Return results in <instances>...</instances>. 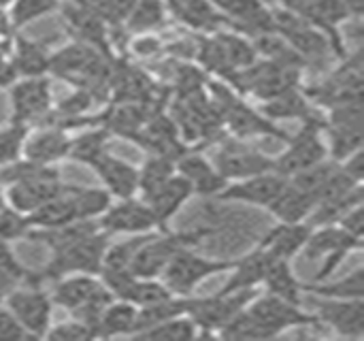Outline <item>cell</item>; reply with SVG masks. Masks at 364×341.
<instances>
[{
  "mask_svg": "<svg viewBox=\"0 0 364 341\" xmlns=\"http://www.w3.org/2000/svg\"><path fill=\"white\" fill-rule=\"evenodd\" d=\"M107 246H109V235L102 233L100 229L90 235H83L73 243L53 250L49 265L43 269V273H30L28 284L36 286L45 280H60L70 273H87V276L100 273Z\"/></svg>",
  "mask_w": 364,
  "mask_h": 341,
  "instance_id": "cell-1",
  "label": "cell"
},
{
  "mask_svg": "<svg viewBox=\"0 0 364 341\" xmlns=\"http://www.w3.org/2000/svg\"><path fill=\"white\" fill-rule=\"evenodd\" d=\"M55 282L58 284L51 295V303L66 308L68 312L75 314V320H81L96 331V322L102 310L113 301V295L109 293V288L87 273L73 276V278L64 276V280L60 278Z\"/></svg>",
  "mask_w": 364,
  "mask_h": 341,
  "instance_id": "cell-2",
  "label": "cell"
},
{
  "mask_svg": "<svg viewBox=\"0 0 364 341\" xmlns=\"http://www.w3.org/2000/svg\"><path fill=\"white\" fill-rule=\"evenodd\" d=\"M205 235H207L205 229L177 233V235H149V239L134 252L128 271L139 280H154L162 276L164 267L179 250L196 246L200 239H205Z\"/></svg>",
  "mask_w": 364,
  "mask_h": 341,
  "instance_id": "cell-3",
  "label": "cell"
},
{
  "mask_svg": "<svg viewBox=\"0 0 364 341\" xmlns=\"http://www.w3.org/2000/svg\"><path fill=\"white\" fill-rule=\"evenodd\" d=\"M211 90V103L215 105L222 122L230 126V130L237 137H254V135H273L282 141H288L290 137L279 130L271 120H264L260 113H256L252 107H247L243 100H239L224 83H209Z\"/></svg>",
  "mask_w": 364,
  "mask_h": 341,
  "instance_id": "cell-4",
  "label": "cell"
},
{
  "mask_svg": "<svg viewBox=\"0 0 364 341\" xmlns=\"http://www.w3.org/2000/svg\"><path fill=\"white\" fill-rule=\"evenodd\" d=\"M235 265H237V261H207V258L190 252V248H183L164 267V271H162L164 286L173 295L188 297L207 278L224 273V271H232Z\"/></svg>",
  "mask_w": 364,
  "mask_h": 341,
  "instance_id": "cell-5",
  "label": "cell"
},
{
  "mask_svg": "<svg viewBox=\"0 0 364 341\" xmlns=\"http://www.w3.org/2000/svg\"><path fill=\"white\" fill-rule=\"evenodd\" d=\"M363 239L352 237L341 226L324 224V226H320V231H316V233L311 231L309 239L303 246V252L309 261H316V258L324 261L322 269L314 278V284L326 282L335 273V269L346 261V256L354 250H363Z\"/></svg>",
  "mask_w": 364,
  "mask_h": 341,
  "instance_id": "cell-6",
  "label": "cell"
},
{
  "mask_svg": "<svg viewBox=\"0 0 364 341\" xmlns=\"http://www.w3.org/2000/svg\"><path fill=\"white\" fill-rule=\"evenodd\" d=\"M320 128H322L320 120L307 117L305 126L296 132V137H290L286 141L288 149L279 158H275L273 171L290 179L292 175L326 160V145L320 139Z\"/></svg>",
  "mask_w": 364,
  "mask_h": 341,
  "instance_id": "cell-7",
  "label": "cell"
},
{
  "mask_svg": "<svg viewBox=\"0 0 364 341\" xmlns=\"http://www.w3.org/2000/svg\"><path fill=\"white\" fill-rule=\"evenodd\" d=\"M258 297V293L254 288L247 290H239V293H230V295H213L207 299H192L188 316L194 320L196 329H203L205 337H211L213 331H220L235 314H239L241 310H245L254 299Z\"/></svg>",
  "mask_w": 364,
  "mask_h": 341,
  "instance_id": "cell-8",
  "label": "cell"
},
{
  "mask_svg": "<svg viewBox=\"0 0 364 341\" xmlns=\"http://www.w3.org/2000/svg\"><path fill=\"white\" fill-rule=\"evenodd\" d=\"M4 303L15 320L23 327V331L32 337H45L51 327V297H47L41 288L32 286L26 290L13 288L4 295Z\"/></svg>",
  "mask_w": 364,
  "mask_h": 341,
  "instance_id": "cell-9",
  "label": "cell"
},
{
  "mask_svg": "<svg viewBox=\"0 0 364 341\" xmlns=\"http://www.w3.org/2000/svg\"><path fill=\"white\" fill-rule=\"evenodd\" d=\"M326 130L331 135V152L337 162L363 149V100L333 107Z\"/></svg>",
  "mask_w": 364,
  "mask_h": 341,
  "instance_id": "cell-10",
  "label": "cell"
},
{
  "mask_svg": "<svg viewBox=\"0 0 364 341\" xmlns=\"http://www.w3.org/2000/svg\"><path fill=\"white\" fill-rule=\"evenodd\" d=\"M247 312L269 331L271 337H277L292 327L320 325L314 314H305V312H301V305H292L275 295L254 299V303L247 308Z\"/></svg>",
  "mask_w": 364,
  "mask_h": 341,
  "instance_id": "cell-11",
  "label": "cell"
},
{
  "mask_svg": "<svg viewBox=\"0 0 364 341\" xmlns=\"http://www.w3.org/2000/svg\"><path fill=\"white\" fill-rule=\"evenodd\" d=\"M275 169V158H269L239 141H226L215 154V171L228 179H247Z\"/></svg>",
  "mask_w": 364,
  "mask_h": 341,
  "instance_id": "cell-12",
  "label": "cell"
},
{
  "mask_svg": "<svg viewBox=\"0 0 364 341\" xmlns=\"http://www.w3.org/2000/svg\"><path fill=\"white\" fill-rule=\"evenodd\" d=\"M98 229L107 235H143L149 233L158 226V220L149 205L145 201H134V199H122L119 205L109 207L98 222Z\"/></svg>",
  "mask_w": 364,
  "mask_h": 341,
  "instance_id": "cell-13",
  "label": "cell"
},
{
  "mask_svg": "<svg viewBox=\"0 0 364 341\" xmlns=\"http://www.w3.org/2000/svg\"><path fill=\"white\" fill-rule=\"evenodd\" d=\"M51 107V85L41 77H21L11 88V122H30L45 115Z\"/></svg>",
  "mask_w": 364,
  "mask_h": 341,
  "instance_id": "cell-14",
  "label": "cell"
},
{
  "mask_svg": "<svg viewBox=\"0 0 364 341\" xmlns=\"http://www.w3.org/2000/svg\"><path fill=\"white\" fill-rule=\"evenodd\" d=\"M307 94L331 109L337 105L363 100V56L356 53L354 58H350L348 64L333 79H328L318 90H309Z\"/></svg>",
  "mask_w": 364,
  "mask_h": 341,
  "instance_id": "cell-15",
  "label": "cell"
},
{
  "mask_svg": "<svg viewBox=\"0 0 364 341\" xmlns=\"http://www.w3.org/2000/svg\"><path fill=\"white\" fill-rule=\"evenodd\" d=\"M288 177L279 175L277 171H267L247 179H239L232 186H224V190L218 194L222 201H239L256 207H269L277 194L286 188Z\"/></svg>",
  "mask_w": 364,
  "mask_h": 341,
  "instance_id": "cell-16",
  "label": "cell"
},
{
  "mask_svg": "<svg viewBox=\"0 0 364 341\" xmlns=\"http://www.w3.org/2000/svg\"><path fill=\"white\" fill-rule=\"evenodd\" d=\"M318 322L328 325L343 337H364V299H328L318 305Z\"/></svg>",
  "mask_w": 364,
  "mask_h": 341,
  "instance_id": "cell-17",
  "label": "cell"
},
{
  "mask_svg": "<svg viewBox=\"0 0 364 341\" xmlns=\"http://www.w3.org/2000/svg\"><path fill=\"white\" fill-rule=\"evenodd\" d=\"M90 167H94L111 196H117L122 201L132 199L139 192V171L130 162H124L105 152Z\"/></svg>",
  "mask_w": 364,
  "mask_h": 341,
  "instance_id": "cell-18",
  "label": "cell"
},
{
  "mask_svg": "<svg viewBox=\"0 0 364 341\" xmlns=\"http://www.w3.org/2000/svg\"><path fill=\"white\" fill-rule=\"evenodd\" d=\"M194 194L190 182L186 177H181L179 173L173 175L168 182H164L160 188H156L151 194H147L143 201L149 205V209L154 211L160 231L166 233V222L183 207V203Z\"/></svg>",
  "mask_w": 364,
  "mask_h": 341,
  "instance_id": "cell-19",
  "label": "cell"
},
{
  "mask_svg": "<svg viewBox=\"0 0 364 341\" xmlns=\"http://www.w3.org/2000/svg\"><path fill=\"white\" fill-rule=\"evenodd\" d=\"M62 15H64V21L68 26V30L73 34L79 36L77 43H85L102 53H107V23L105 19L94 13L92 9H85L81 4H64L62 6Z\"/></svg>",
  "mask_w": 364,
  "mask_h": 341,
  "instance_id": "cell-20",
  "label": "cell"
},
{
  "mask_svg": "<svg viewBox=\"0 0 364 341\" xmlns=\"http://www.w3.org/2000/svg\"><path fill=\"white\" fill-rule=\"evenodd\" d=\"M311 231L314 229L305 222H282L262 237L258 248L269 252L275 261H292V256L303 250Z\"/></svg>",
  "mask_w": 364,
  "mask_h": 341,
  "instance_id": "cell-21",
  "label": "cell"
},
{
  "mask_svg": "<svg viewBox=\"0 0 364 341\" xmlns=\"http://www.w3.org/2000/svg\"><path fill=\"white\" fill-rule=\"evenodd\" d=\"M175 169L179 171L181 177H186L190 182L194 194H200V196H218L224 190V186H226V179L200 154L186 152L175 162Z\"/></svg>",
  "mask_w": 364,
  "mask_h": 341,
  "instance_id": "cell-22",
  "label": "cell"
},
{
  "mask_svg": "<svg viewBox=\"0 0 364 341\" xmlns=\"http://www.w3.org/2000/svg\"><path fill=\"white\" fill-rule=\"evenodd\" d=\"M273 256L269 252H264L262 248H256L252 254H247L245 258L237 261V265L232 267V278L222 286L220 295H230V293H239V290H247V288H256L258 284L264 282L267 271L273 265Z\"/></svg>",
  "mask_w": 364,
  "mask_h": 341,
  "instance_id": "cell-23",
  "label": "cell"
},
{
  "mask_svg": "<svg viewBox=\"0 0 364 341\" xmlns=\"http://www.w3.org/2000/svg\"><path fill=\"white\" fill-rule=\"evenodd\" d=\"M70 137L62 128H45L38 135L26 139L21 154L28 162L34 164H53L55 160H62L68 156Z\"/></svg>",
  "mask_w": 364,
  "mask_h": 341,
  "instance_id": "cell-24",
  "label": "cell"
},
{
  "mask_svg": "<svg viewBox=\"0 0 364 341\" xmlns=\"http://www.w3.org/2000/svg\"><path fill=\"white\" fill-rule=\"evenodd\" d=\"M316 201L309 192L296 188L294 184H286V188L277 194V199L269 205V211L282 220V222H303L309 218V214L314 211Z\"/></svg>",
  "mask_w": 364,
  "mask_h": 341,
  "instance_id": "cell-25",
  "label": "cell"
},
{
  "mask_svg": "<svg viewBox=\"0 0 364 341\" xmlns=\"http://www.w3.org/2000/svg\"><path fill=\"white\" fill-rule=\"evenodd\" d=\"M23 222L28 229H58L70 222H77V214L75 207L66 194V186L64 192L43 205H38L34 211L23 216Z\"/></svg>",
  "mask_w": 364,
  "mask_h": 341,
  "instance_id": "cell-26",
  "label": "cell"
},
{
  "mask_svg": "<svg viewBox=\"0 0 364 341\" xmlns=\"http://www.w3.org/2000/svg\"><path fill=\"white\" fill-rule=\"evenodd\" d=\"M136 312L139 308L113 299L100 314L96 322V335L98 337H117V335H132L134 333V322H136Z\"/></svg>",
  "mask_w": 364,
  "mask_h": 341,
  "instance_id": "cell-27",
  "label": "cell"
},
{
  "mask_svg": "<svg viewBox=\"0 0 364 341\" xmlns=\"http://www.w3.org/2000/svg\"><path fill=\"white\" fill-rule=\"evenodd\" d=\"M11 62L19 77H41L49 70L47 49L43 45L21 38V36L15 41V53H13Z\"/></svg>",
  "mask_w": 364,
  "mask_h": 341,
  "instance_id": "cell-28",
  "label": "cell"
},
{
  "mask_svg": "<svg viewBox=\"0 0 364 341\" xmlns=\"http://www.w3.org/2000/svg\"><path fill=\"white\" fill-rule=\"evenodd\" d=\"M262 284H267L269 295H275V297H279L292 305H301L303 284L294 278L290 261H273Z\"/></svg>",
  "mask_w": 364,
  "mask_h": 341,
  "instance_id": "cell-29",
  "label": "cell"
},
{
  "mask_svg": "<svg viewBox=\"0 0 364 341\" xmlns=\"http://www.w3.org/2000/svg\"><path fill=\"white\" fill-rule=\"evenodd\" d=\"M66 194L75 207L77 220H94L100 218L111 207V194L109 190L100 188H79V186H66Z\"/></svg>",
  "mask_w": 364,
  "mask_h": 341,
  "instance_id": "cell-30",
  "label": "cell"
},
{
  "mask_svg": "<svg viewBox=\"0 0 364 341\" xmlns=\"http://www.w3.org/2000/svg\"><path fill=\"white\" fill-rule=\"evenodd\" d=\"M105 126L111 135H122L132 139L145 124V115L136 103H115L105 115Z\"/></svg>",
  "mask_w": 364,
  "mask_h": 341,
  "instance_id": "cell-31",
  "label": "cell"
},
{
  "mask_svg": "<svg viewBox=\"0 0 364 341\" xmlns=\"http://www.w3.org/2000/svg\"><path fill=\"white\" fill-rule=\"evenodd\" d=\"M134 337L154 341H190L198 337V333H196V325L190 316H175V318L158 322L145 331H139Z\"/></svg>",
  "mask_w": 364,
  "mask_h": 341,
  "instance_id": "cell-32",
  "label": "cell"
},
{
  "mask_svg": "<svg viewBox=\"0 0 364 341\" xmlns=\"http://www.w3.org/2000/svg\"><path fill=\"white\" fill-rule=\"evenodd\" d=\"M109 137H111V132L107 128H96V130L85 132L77 139H70L68 158H73L81 164H92L100 154L107 152Z\"/></svg>",
  "mask_w": 364,
  "mask_h": 341,
  "instance_id": "cell-33",
  "label": "cell"
},
{
  "mask_svg": "<svg viewBox=\"0 0 364 341\" xmlns=\"http://www.w3.org/2000/svg\"><path fill=\"white\" fill-rule=\"evenodd\" d=\"M175 13L194 28H215L226 17L218 15L211 0H175Z\"/></svg>",
  "mask_w": 364,
  "mask_h": 341,
  "instance_id": "cell-34",
  "label": "cell"
},
{
  "mask_svg": "<svg viewBox=\"0 0 364 341\" xmlns=\"http://www.w3.org/2000/svg\"><path fill=\"white\" fill-rule=\"evenodd\" d=\"M262 113L269 115L271 122L273 120H286V117H303V120L311 117V109H309L305 96L299 94L296 90H288V92L271 98L264 105Z\"/></svg>",
  "mask_w": 364,
  "mask_h": 341,
  "instance_id": "cell-35",
  "label": "cell"
},
{
  "mask_svg": "<svg viewBox=\"0 0 364 341\" xmlns=\"http://www.w3.org/2000/svg\"><path fill=\"white\" fill-rule=\"evenodd\" d=\"M303 290L322 295L326 299H364V267H358L350 278H343L337 284H305Z\"/></svg>",
  "mask_w": 364,
  "mask_h": 341,
  "instance_id": "cell-36",
  "label": "cell"
},
{
  "mask_svg": "<svg viewBox=\"0 0 364 341\" xmlns=\"http://www.w3.org/2000/svg\"><path fill=\"white\" fill-rule=\"evenodd\" d=\"M175 175V162L164 156H151L139 171V190L143 192V199L151 194L156 188H160L164 182H168Z\"/></svg>",
  "mask_w": 364,
  "mask_h": 341,
  "instance_id": "cell-37",
  "label": "cell"
},
{
  "mask_svg": "<svg viewBox=\"0 0 364 341\" xmlns=\"http://www.w3.org/2000/svg\"><path fill=\"white\" fill-rule=\"evenodd\" d=\"M164 21V4L162 0H136L130 17L126 19V28L130 32H147L158 28Z\"/></svg>",
  "mask_w": 364,
  "mask_h": 341,
  "instance_id": "cell-38",
  "label": "cell"
},
{
  "mask_svg": "<svg viewBox=\"0 0 364 341\" xmlns=\"http://www.w3.org/2000/svg\"><path fill=\"white\" fill-rule=\"evenodd\" d=\"M215 41L220 43L232 70L247 68L256 62V47L252 43H247L245 38H241L237 34H218Z\"/></svg>",
  "mask_w": 364,
  "mask_h": 341,
  "instance_id": "cell-39",
  "label": "cell"
},
{
  "mask_svg": "<svg viewBox=\"0 0 364 341\" xmlns=\"http://www.w3.org/2000/svg\"><path fill=\"white\" fill-rule=\"evenodd\" d=\"M28 139V124L11 122L6 128L0 130V164L17 162Z\"/></svg>",
  "mask_w": 364,
  "mask_h": 341,
  "instance_id": "cell-40",
  "label": "cell"
},
{
  "mask_svg": "<svg viewBox=\"0 0 364 341\" xmlns=\"http://www.w3.org/2000/svg\"><path fill=\"white\" fill-rule=\"evenodd\" d=\"M11 28H21L43 15H49L58 9V0H13L11 4Z\"/></svg>",
  "mask_w": 364,
  "mask_h": 341,
  "instance_id": "cell-41",
  "label": "cell"
},
{
  "mask_svg": "<svg viewBox=\"0 0 364 341\" xmlns=\"http://www.w3.org/2000/svg\"><path fill=\"white\" fill-rule=\"evenodd\" d=\"M149 239V233H143V235H136L132 239H126V241H119L115 246H107L105 250V258H102V269H128L134 252ZM100 269V271H102Z\"/></svg>",
  "mask_w": 364,
  "mask_h": 341,
  "instance_id": "cell-42",
  "label": "cell"
},
{
  "mask_svg": "<svg viewBox=\"0 0 364 341\" xmlns=\"http://www.w3.org/2000/svg\"><path fill=\"white\" fill-rule=\"evenodd\" d=\"M171 297H175V295L164 286V282L160 284V282H156V278L154 280H136V284L128 297V303H132L136 308H145V305L166 301Z\"/></svg>",
  "mask_w": 364,
  "mask_h": 341,
  "instance_id": "cell-43",
  "label": "cell"
},
{
  "mask_svg": "<svg viewBox=\"0 0 364 341\" xmlns=\"http://www.w3.org/2000/svg\"><path fill=\"white\" fill-rule=\"evenodd\" d=\"M47 340H58V341H85V340H96V331L81 322V320H75V322H64V325H58V327H49V331L45 333Z\"/></svg>",
  "mask_w": 364,
  "mask_h": 341,
  "instance_id": "cell-44",
  "label": "cell"
},
{
  "mask_svg": "<svg viewBox=\"0 0 364 341\" xmlns=\"http://www.w3.org/2000/svg\"><path fill=\"white\" fill-rule=\"evenodd\" d=\"M134 4L136 0H100L96 13L105 19L107 26H119V23H126Z\"/></svg>",
  "mask_w": 364,
  "mask_h": 341,
  "instance_id": "cell-45",
  "label": "cell"
},
{
  "mask_svg": "<svg viewBox=\"0 0 364 341\" xmlns=\"http://www.w3.org/2000/svg\"><path fill=\"white\" fill-rule=\"evenodd\" d=\"M28 231L23 216L17 214L15 209H2L0 211V241H9V239H19L23 237Z\"/></svg>",
  "mask_w": 364,
  "mask_h": 341,
  "instance_id": "cell-46",
  "label": "cell"
},
{
  "mask_svg": "<svg viewBox=\"0 0 364 341\" xmlns=\"http://www.w3.org/2000/svg\"><path fill=\"white\" fill-rule=\"evenodd\" d=\"M94 98H96V94L92 90L79 88L73 96H68L60 103V113H64L68 117H79L81 113H85L92 107Z\"/></svg>",
  "mask_w": 364,
  "mask_h": 341,
  "instance_id": "cell-47",
  "label": "cell"
},
{
  "mask_svg": "<svg viewBox=\"0 0 364 341\" xmlns=\"http://www.w3.org/2000/svg\"><path fill=\"white\" fill-rule=\"evenodd\" d=\"M0 271L11 276L17 282H28L30 280V271L26 267H21V263L13 256L6 241H0Z\"/></svg>",
  "mask_w": 364,
  "mask_h": 341,
  "instance_id": "cell-48",
  "label": "cell"
},
{
  "mask_svg": "<svg viewBox=\"0 0 364 341\" xmlns=\"http://www.w3.org/2000/svg\"><path fill=\"white\" fill-rule=\"evenodd\" d=\"M339 226H341L343 231H348L352 237H356V239H363V235H364V203H358V205H354L352 209H348V211L341 216V220H339Z\"/></svg>",
  "mask_w": 364,
  "mask_h": 341,
  "instance_id": "cell-49",
  "label": "cell"
},
{
  "mask_svg": "<svg viewBox=\"0 0 364 341\" xmlns=\"http://www.w3.org/2000/svg\"><path fill=\"white\" fill-rule=\"evenodd\" d=\"M6 340H32V337L15 320V316L9 312V308H0V341Z\"/></svg>",
  "mask_w": 364,
  "mask_h": 341,
  "instance_id": "cell-50",
  "label": "cell"
},
{
  "mask_svg": "<svg viewBox=\"0 0 364 341\" xmlns=\"http://www.w3.org/2000/svg\"><path fill=\"white\" fill-rule=\"evenodd\" d=\"M132 49H134L139 56H151V53L160 51V41L154 38V36H141V38L134 41Z\"/></svg>",
  "mask_w": 364,
  "mask_h": 341,
  "instance_id": "cell-51",
  "label": "cell"
},
{
  "mask_svg": "<svg viewBox=\"0 0 364 341\" xmlns=\"http://www.w3.org/2000/svg\"><path fill=\"white\" fill-rule=\"evenodd\" d=\"M17 79H19V75H17V70H15L13 62H11V60L0 62V88L13 85Z\"/></svg>",
  "mask_w": 364,
  "mask_h": 341,
  "instance_id": "cell-52",
  "label": "cell"
},
{
  "mask_svg": "<svg viewBox=\"0 0 364 341\" xmlns=\"http://www.w3.org/2000/svg\"><path fill=\"white\" fill-rule=\"evenodd\" d=\"M282 4L286 6L288 13H294V15L303 17V13H305L307 6H309V0H282Z\"/></svg>",
  "mask_w": 364,
  "mask_h": 341,
  "instance_id": "cell-53",
  "label": "cell"
},
{
  "mask_svg": "<svg viewBox=\"0 0 364 341\" xmlns=\"http://www.w3.org/2000/svg\"><path fill=\"white\" fill-rule=\"evenodd\" d=\"M17 284H19L17 280H13L11 276L0 271V299H4V295H9L13 288H17Z\"/></svg>",
  "mask_w": 364,
  "mask_h": 341,
  "instance_id": "cell-54",
  "label": "cell"
},
{
  "mask_svg": "<svg viewBox=\"0 0 364 341\" xmlns=\"http://www.w3.org/2000/svg\"><path fill=\"white\" fill-rule=\"evenodd\" d=\"M9 51H11V43L6 36H0V62L9 60Z\"/></svg>",
  "mask_w": 364,
  "mask_h": 341,
  "instance_id": "cell-55",
  "label": "cell"
},
{
  "mask_svg": "<svg viewBox=\"0 0 364 341\" xmlns=\"http://www.w3.org/2000/svg\"><path fill=\"white\" fill-rule=\"evenodd\" d=\"M11 30V19L4 11H0V36H6Z\"/></svg>",
  "mask_w": 364,
  "mask_h": 341,
  "instance_id": "cell-56",
  "label": "cell"
},
{
  "mask_svg": "<svg viewBox=\"0 0 364 341\" xmlns=\"http://www.w3.org/2000/svg\"><path fill=\"white\" fill-rule=\"evenodd\" d=\"M6 209V196H4V190H2V184H0V211Z\"/></svg>",
  "mask_w": 364,
  "mask_h": 341,
  "instance_id": "cell-57",
  "label": "cell"
},
{
  "mask_svg": "<svg viewBox=\"0 0 364 341\" xmlns=\"http://www.w3.org/2000/svg\"><path fill=\"white\" fill-rule=\"evenodd\" d=\"M9 4H13V0H0V11H2L4 6H9Z\"/></svg>",
  "mask_w": 364,
  "mask_h": 341,
  "instance_id": "cell-58",
  "label": "cell"
}]
</instances>
